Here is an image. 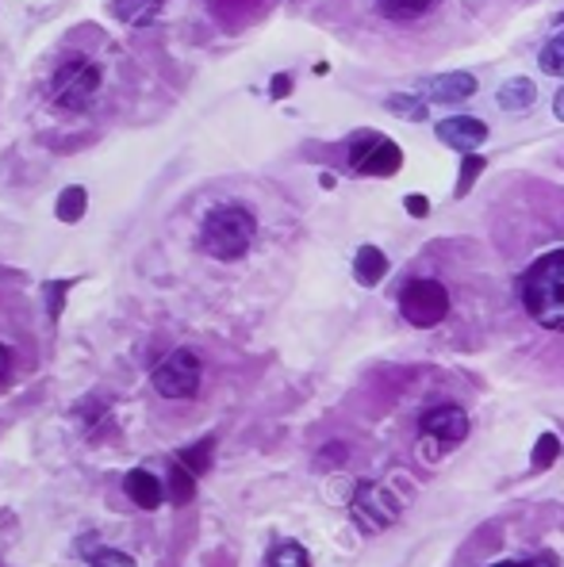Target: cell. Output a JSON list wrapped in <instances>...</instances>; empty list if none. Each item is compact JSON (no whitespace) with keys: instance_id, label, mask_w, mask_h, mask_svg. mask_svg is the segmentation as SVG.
Wrapping results in <instances>:
<instances>
[{"instance_id":"obj_20","label":"cell","mask_w":564,"mask_h":567,"mask_svg":"<svg viewBox=\"0 0 564 567\" xmlns=\"http://www.w3.org/2000/svg\"><path fill=\"white\" fill-rule=\"evenodd\" d=\"M541 69H546L549 77H564V31L546 42V50H541Z\"/></svg>"},{"instance_id":"obj_22","label":"cell","mask_w":564,"mask_h":567,"mask_svg":"<svg viewBox=\"0 0 564 567\" xmlns=\"http://www.w3.org/2000/svg\"><path fill=\"white\" fill-rule=\"evenodd\" d=\"M561 456V441L553 434H541L538 437V449H534V468H549V464Z\"/></svg>"},{"instance_id":"obj_9","label":"cell","mask_w":564,"mask_h":567,"mask_svg":"<svg viewBox=\"0 0 564 567\" xmlns=\"http://www.w3.org/2000/svg\"><path fill=\"white\" fill-rule=\"evenodd\" d=\"M438 139L446 146L461 150V154H473L488 142V127L480 119H469V116H453V119H441L438 124Z\"/></svg>"},{"instance_id":"obj_24","label":"cell","mask_w":564,"mask_h":567,"mask_svg":"<svg viewBox=\"0 0 564 567\" xmlns=\"http://www.w3.org/2000/svg\"><path fill=\"white\" fill-rule=\"evenodd\" d=\"M92 567H134V559L127 556V552H100V556L92 559Z\"/></svg>"},{"instance_id":"obj_8","label":"cell","mask_w":564,"mask_h":567,"mask_svg":"<svg viewBox=\"0 0 564 567\" xmlns=\"http://www.w3.org/2000/svg\"><path fill=\"white\" fill-rule=\"evenodd\" d=\"M423 437L441 444H457L469 437V414L461 407H438V411L423 414Z\"/></svg>"},{"instance_id":"obj_12","label":"cell","mask_w":564,"mask_h":567,"mask_svg":"<svg viewBox=\"0 0 564 567\" xmlns=\"http://www.w3.org/2000/svg\"><path fill=\"white\" fill-rule=\"evenodd\" d=\"M496 100H499V107H507V112H526V107L538 100V89H534L530 77H511L507 85H499Z\"/></svg>"},{"instance_id":"obj_18","label":"cell","mask_w":564,"mask_h":567,"mask_svg":"<svg viewBox=\"0 0 564 567\" xmlns=\"http://www.w3.org/2000/svg\"><path fill=\"white\" fill-rule=\"evenodd\" d=\"M169 494H174L177 506H184V502L196 494V476H192L189 468H181L177 461H174V472H169Z\"/></svg>"},{"instance_id":"obj_2","label":"cell","mask_w":564,"mask_h":567,"mask_svg":"<svg viewBox=\"0 0 564 567\" xmlns=\"http://www.w3.org/2000/svg\"><path fill=\"white\" fill-rule=\"evenodd\" d=\"M254 231H258V222H254V215L246 207L219 204L211 207L204 227H200V246L216 261H239L249 249V242H254Z\"/></svg>"},{"instance_id":"obj_7","label":"cell","mask_w":564,"mask_h":567,"mask_svg":"<svg viewBox=\"0 0 564 567\" xmlns=\"http://www.w3.org/2000/svg\"><path fill=\"white\" fill-rule=\"evenodd\" d=\"M354 514L366 529H381V526H388V521H396L399 499H388L384 487L361 484V491H357V499H354Z\"/></svg>"},{"instance_id":"obj_26","label":"cell","mask_w":564,"mask_h":567,"mask_svg":"<svg viewBox=\"0 0 564 567\" xmlns=\"http://www.w3.org/2000/svg\"><path fill=\"white\" fill-rule=\"evenodd\" d=\"M496 567H556V564L549 556H541V559H518V564H496Z\"/></svg>"},{"instance_id":"obj_15","label":"cell","mask_w":564,"mask_h":567,"mask_svg":"<svg viewBox=\"0 0 564 567\" xmlns=\"http://www.w3.org/2000/svg\"><path fill=\"white\" fill-rule=\"evenodd\" d=\"M376 9H381V16L403 24V20H419L423 12H431L434 0H376Z\"/></svg>"},{"instance_id":"obj_28","label":"cell","mask_w":564,"mask_h":567,"mask_svg":"<svg viewBox=\"0 0 564 567\" xmlns=\"http://www.w3.org/2000/svg\"><path fill=\"white\" fill-rule=\"evenodd\" d=\"M553 116L564 124V85H561V92H556V96H553Z\"/></svg>"},{"instance_id":"obj_11","label":"cell","mask_w":564,"mask_h":567,"mask_svg":"<svg viewBox=\"0 0 564 567\" xmlns=\"http://www.w3.org/2000/svg\"><path fill=\"white\" fill-rule=\"evenodd\" d=\"M124 491H127V499L134 502V506H142V510H154L162 502V484H158V476H150L146 468H134V472H127V479H124Z\"/></svg>"},{"instance_id":"obj_29","label":"cell","mask_w":564,"mask_h":567,"mask_svg":"<svg viewBox=\"0 0 564 567\" xmlns=\"http://www.w3.org/2000/svg\"><path fill=\"white\" fill-rule=\"evenodd\" d=\"M289 89H292L289 77H277V81H273V96H284V92H289Z\"/></svg>"},{"instance_id":"obj_30","label":"cell","mask_w":564,"mask_h":567,"mask_svg":"<svg viewBox=\"0 0 564 567\" xmlns=\"http://www.w3.org/2000/svg\"><path fill=\"white\" fill-rule=\"evenodd\" d=\"M561 24H564V12H561Z\"/></svg>"},{"instance_id":"obj_25","label":"cell","mask_w":564,"mask_h":567,"mask_svg":"<svg viewBox=\"0 0 564 567\" xmlns=\"http://www.w3.org/2000/svg\"><path fill=\"white\" fill-rule=\"evenodd\" d=\"M407 211L415 215V219H423L431 211V204H426V196H407Z\"/></svg>"},{"instance_id":"obj_27","label":"cell","mask_w":564,"mask_h":567,"mask_svg":"<svg viewBox=\"0 0 564 567\" xmlns=\"http://www.w3.org/2000/svg\"><path fill=\"white\" fill-rule=\"evenodd\" d=\"M9 372H12V353H9V346H0V384L9 379Z\"/></svg>"},{"instance_id":"obj_5","label":"cell","mask_w":564,"mask_h":567,"mask_svg":"<svg viewBox=\"0 0 564 567\" xmlns=\"http://www.w3.org/2000/svg\"><path fill=\"white\" fill-rule=\"evenodd\" d=\"M200 376H204L200 357L189 353V349H177L154 369V391L162 399H192L200 391Z\"/></svg>"},{"instance_id":"obj_23","label":"cell","mask_w":564,"mask_h":567,"mask_svg":"<svg viewBox=\"0 0 564 567\" xmlns=\"http://www.w3.org/2000/svg\"><path fill=\"white\" fill-rule=\"evenodd\" d=\"M484 169V157L480 154H465V165H461V181H457V196H465L469 189L476 184V177H480Z\"/></svg>"},{"instance_id":"obj_3","label":"cell","mask_w":564,"mask_h":567,"mask_svg":"<svg viewBox=\"0 0 564 567\" xmlns=\"http://www.w3.org/2000/svg\"><path fill=\"white\" fill-rule=\"evenodd\" d=\"M100 89V69L89 59H66L50 77V100L66 112H81Z\"/></svg>"},{"instance_id":"obj_6","label":"cell","mask_w":564,"mask_h":567,"mask_svg":"<svg viewBox=\"0 0 564 567\" xmlns=\"http://www.w3.org/2000/svg\"><path fill=\"white\" fill-rule=\"evenodd\" d=\"M349 165L366 177H396L399 165H403V154L384 134H357L354 150H349Z\"/></svg>"},{"instance_id":"obj_13","label":"cell","mask_w":564,"mask_h":567,"mask_svg":"<svg viewBox=\"0 0 564 567\" xmlns=\"http://www.w3.org/2000/svg\"><path fill=\"white\" fill-rule=\"evenodd\" d=\"M354 272H357V280H361L366 288H373V284H381V280L388 276V257H384L376 246H361V249H357Z\"/></svg>"},{"instance_id":"obj_4","label":"cell","mask_w":564,"mask_h":567,"mask_svg":"<svg viewBox=\"0 0 564 567\" xmlns=\"http://www.w3.org/2000/svg\"><path fill=\"white\" fill-rule=\"evenodd\" d=\"M399 311L411 326L431 330L438 326L449 314V292L441 288L438 280H411L403 292H399Z\"/></svg>"},{"instance_id":"obj_10","label":"cell","mask_w":564,"mask_h":567,"mask_svg":"<svg viewBox=\"0 0 564 567\" xmlns=\"http://www.w3.org/2000/svg\"><path fill=\"white\" fill-rule=\"evenodd\" d=\"M476 89H480V81H476L473 74H441L426 81V96L438 100V104H461V100H469Z\"/></svg>"},{"instance_id":"obj_16","label":"cell","mask_w":564,"mask_h":567,"mask_svg":"<svg viewBox=\"0 0 564 567\" xmlns=\"http://www.w3.org/2000/svg\"><path fill=\"white\" fill-rule=\"evenodd\" d=\"M211 449H216V441H200V444H192V449H184L181 456H177V464H181V468H189L192 476H204V472H208V464H211Z\"/></svg>"},{"instance_id":"obj_19","label":"cell","mask_w":564,"mask_h":567,"mask_svg":"<svg viewBox=\"0 0 564 567\" xmlns=\"http://www.w3.org/2000/svg\"><path fill=\"white\" fill-rule=\"evenodd\" d=\"M85 204H89V196H85V189H66L59 199V219L62 222H77L85 215Z\"/></svg>"},{"instance_id":"obj_17","label":"cell","mask_w":564,"mask_h":567,"mask_svg":"<svg viewBox=\"0 0 564 567\" xmlns=\"http://www.w3.org/2000/svg\"><path fill=\"white\" fill-rule=\"evenodd\" d=\"M266 567H311V559H307V552L299 549V544L284 541V544H277V549L269 552Z\"/></svg>"},{"instance_id":"obj_1","label":"cell","mask_w":564,"mask_h":567,"mask_svg":"<svg viewBox=\"0 0 564 567\" xmlns=\"http://www.w3.org/2000/svg\"><path fill=\"white\" fill-rule=\"evenodd\" d=\"M523 307L538 326L564 330V249L538 257L523 276Z\"/></svg>"},{"instance_id":"obj_21","label":"cell","mask_w":564,"mask_h":567,"mask_svg":"<svg viewBox=\"0 0 564 567\" xmlns=\"http://www.w3.org/2000/svg\"><path fill=\"white\" fill-rule=\"evenodd\" d=\"M388 112L399 119H411V124H419V119H426V104L419 96H392L388 100Z\"/></svg>"},{"instance_id":"obj_14","label":"cell","mask_w":564,"mask_h":567,"mask_svg":"<svg viewBox=\"0 0 564 567\" xmlns=\"http://www.w3.org/2000/svg\"><path fill=\"white\" fill-rule=\"evenodd\" d=\"M162 12V0H116V16L131 27H142Z\"/></svg>"}]
</instances>
